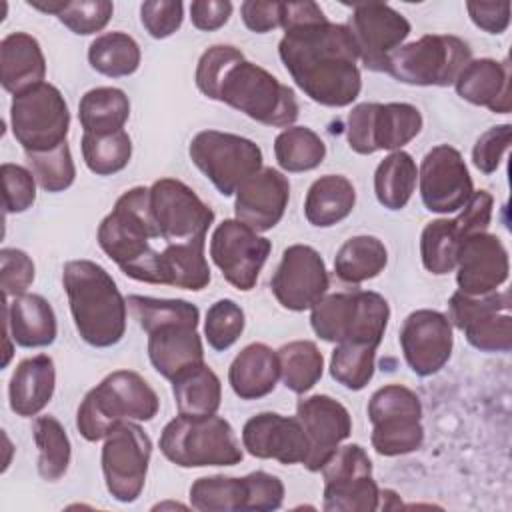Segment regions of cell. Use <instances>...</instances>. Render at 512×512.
Segmentation results:
<instances>
[{
    "mask_svg": "<svg viewBox=\"0 0 512 512\" xmlns=\"http://www.w3.org/2000/svg\"><path fill=\"white\" fill-rule=\"evenodd\" d=\"M278 56L294 84L316 104L350 106L362 90L358 48L346 24L326 14L284 28Z\"/></svg>",
    "mask_w": 512,
    "mask_h": 512,
    "instance_id": "1",
    "label": "cell"
},
{
    "mask_svg": "<svg viewBox=\"0 0 512 512\" xmlns=\"http://www.w3.org/2000/svg\"><path fill=\"white\" fill-rule=\"evenodd\" d=\"M194 80L198 90L216 102L246 114L258 124L288 128L298 120V100L266 68L244 58L232 44H214L202 52Z\"/></svg>",
    "mask_w": 512,
    "mask_h": 512,
    "instance_id": "2",
    "label": "cell"
},
{
    "mask_svg": "<svg viewBox=\"0 0 512 512\" xmlns=\"http://www.w3.org/2000/svg\"><path fill=\"white\" fill-rule=\"evenodd\" d=\"M62 286L80 338L94 348H110L126 334L128 302L106 268L94 260H68Z\"/></svg>",
    "mask_w": 512,
    "mask_h": 512,
    "instance_id": "3",
    "label": "cell"
},
{
    "mask_svg": "<svg viewBox=\"0 0 512 512\" xmlns=\"http://www.w3.org/2000/svg\"><path fill=\"white\" fill-rule=\"evenodd\" d=\"M102 252L132 280L152 284L158 250L152 240H162L150 210V188L134 186L118 196L96 232Z\"/></svg>",
    "mask_w": 512,
    "mask_h": 512,
    "instance_id": "4",
    "label": "cell"
},
{
    "mask_svg": "<svg viewBox=\"0 0 512 512\" xmlns=\"http://www.w3.org/2000/svg\"><path fill=\"white\" fill-rule=\"evenodd\" d=\"M160 410L156 390L134 370H114L86 392L76 410V428L88 442L104 440L124 420L150 422Z\"/></svg>",
    "mask_w": 512,
    "mask_h": 512,
    "instance_id": "5",
    "label": "cell"
},
{
    "mask_svg": "<svg viewBox=\"0 0 512 512\" xmlns=\"http://www.w3.org/2000/svg\"><path fill=\"white\" fill-rule=\"evenodd\" d=\"M390 320L388 300L372 290H348L324 294L310 308L314 334L332 344L362 342L380 346Z\"/></svg>",
    "mask_w": 512,
    "mask_h": 512,
    "instance_id": "6",
    "label": "cell"
},
{
    "mask_svg": "<svg viewBox=\"0 0 512 512\" xmlns=\"http://www.w3.org/2000/svg\"><path fill=\"white\" fill-rule=\"evenodd\" d=\"M158 444L164 458L180 468L234 466L244 458L232 424L218 414H178L162 428Z\"/></svg>",
    "mask_w": 512,
    "mask_h": 512,
    "instance_id": "7",
    "label": "cell"
},
{
    "mask_svg": "<svg viewBox=\"0 0 512 512\" xmlns=\"http://www.w3.org/2000/svg\"><path fill=\"white\" fill-rule=\"evenodd\" d=\"M470 60L472 50L460 36L424 34L390 56L386 74L410 86H450Z\"/></svg>",
    "mask_w": 512,
    "mask_h": 512,
    "instance_id": "8",
    "label": "cell"
},
{
    "mask_svg": "<svg viewBox=\"0 0 512 512\" xmlns=\"http://www.w3.org/2000/svg\"><path fill=\"white\" fill-rule=\"evenodd\" d=\"M372 424L370 442L380 456H404L416 452L424 442L422 402L404 384H386L368 400Z\"/></svg>",
    "mask_w": 512,
    "mask_h": 512,
    "instance_id": "9",
    "label": "cell"
},
{
    "mask_svg": "<svg viewBox=\"0 0 512 512\" xmlns=\"http://www.w3.org/2000/svg\"><path fill=\"white\" fill-rule=\"evenodd\" d=\"M10 128L26 154L48 152L66 142L70 130V110L62 92L40 82L12 98Z\"/></svg>",
    "mask_w": 512,
    "mask_h": 512,
    "instance_id": "10",
    "label": "cell"
},
{
    "mask_svg": "<svg viewBox=\"0 0 512 512\" xmlns=\"http://www.w3.org/2000/svg\"><path fill=\"white\" fill-rule=\"evenodd\" d=\"M422 114L408 102H360L346 120L348 146L362 156L402 150L422 130Z\"/></svg>",
    "mask_w": 512,
    "mask_h": 512,
    "instance_id": "11",
    "label": "cell"
},
{
    "mask_svg": "<svg viewBox=\"0 0 512 512\" xmlns=\"http://www.w3.org/2000/svg\"><path fill=\"white\" fill-rule=\"evenodd\" d=\"M192 164L214 184L222 196L262 168V150L250 138L220 130H200L188 146Z\"/></svg>",
    "mask_w": 512,
    "mask_h": 512,
    "instance_id": "12",
    "label": "cell"
},
{
    "mask_svg": "<svg viewBox=\"0 0 512 512\" xmlns=\"http://www.w3.org/2000/svg\"><path fill=\"white\" fill-rule=\"evenodd\" d=\"M152 440L136 420H124L104 438L100 462L110 496L122 504L136 502L144 490Z\"/></svg>",
    "mask_w": 512,
    "mask_h": 512,
    "instance_id": "13",
    "label": "cell"
},
{
    "mask_svg": "<svg viewBox=\"0 0 512 512\" xmlns=\"http://www.w3.org/2000/svg\"><path fill=\"white\" fill-rule=\"evenodd\" d=\"M512 298L508 290L484 296L454 292L448 300V320L452 328L464 332L468 344L480 352L512 350Z\"/></svg>",
    "mask_w": 512,
    "mask_h": 512,
    "instance_id": "14",
    "label": "cell"
},
{
    "mask_svg": "<svg viewBox=\"0 0 512 512\" xmlns=\"http://www.w3.org/2000/svg\"><path fill=\"white\" fill-rule=\"evenodd\" d=\"M326 512H374L380 488L372 476V460L360 444L340 446L320 470Z\"/></svg>",
    "mask_w": 512,
    "mask_h": 512,
    "instance_id": "15",
    "label": "cell"
},
{
    "mask_svg": "<svg viewBox=\"0 0 512 512\" xmlns=\"http://www.w3.org/2000/svg\"><path fill=\"white\" fill-rule=\"evenodd\" d=\"M272 252V242L236 218L222 220L210 238V258L224 280L240 292H250Z\"/></svg>",
    "mask_w": 512,
    "mask_h": 512,
    "instance_id": "16",
    "label": "cell"
},
{
    "mask_svg": "<svg viewBox=\"0 0 512 512\" xmlns=\"http://www.w3.org/2000/svg\"><path fill=\"white\" fill-rule=\"evenodd\" d=\"M150 210L166 244L206 238L214 224V210L176 178H160L150 186Z\"/></svg>",
    "mask_w": 512,
    "mask_h": 512,
    "instance_id": "17",
    "label": "cell"
},
{
    "mask_svg": "<svg viewBox=\"0 0 512 512\" xmlns=\"http://www.w3.org/2000/svg\"><path fill=\"white\" fill-rule=\"evenodd\" d=\"M346 26L358 48V58L370 72H386L390 56L412 30L406 16L384 2L352 4Z\"/></svg>",
    "mask_w": 512,
    "mask_h": 512,
    "instance_id": "18",
    "label": "cell"
},
{
    "mask_svg": "<svg viewBox=\"0 0 512 512\" xmlns=\"http://www.w3.org/2000/svg\"><path fill=\"white\" fill-rule=\"evenodd\" d=\"M330 288V276L320 252L308 244H292L270 278L278 304L292 312L310 310Z\"/></svg>",
    "mask_w": 512,
    "mask_h": 512,
    "instance_id": "19",
    "label": "cell"
},
{
    "mask_svg": "<svg viewBox=\"0 0 512 512\" xmlns=\"http://www.w3.org/2000/svg\"><path fill=\"white\" fill-rule=\"evenodd\" d=\"M418 188L426 210L458 212L474 194V182L460 150L450 144L430 148L418 168Z\"/></svg>",
    "mask_w": 512,
    "mask_h": 512,
    "instance_id": "20",
    "label": "cell"
},
{
    "mask_svg": "<svg viewBox=\"0 0 512 512\" xmlns=\"http://www.w3.org/2000/svg\"><path fill=\"white\" fill-rule=\"evenodd\" d=\"M398 342L408 368L426 378L448 364L454 348V328L446 314L420 308L404 318Z\"/></svg>",
    "mask_w": 512,
    "mask_h": 512,
    "instance_id": "21",
    "label": "cell"
},
{
    "mask_svg": "<svg viewBox=\"0 0 512 512\" xmlns=\"http://www.w3.org/2000/svg\"><path fill=\"white\" fill-rule=\"evenodd\" d=\"M296 418L308 440V454L302 464L310 472H320L340 444L352 434L350 412L342 402L328 394H312L298 400Z\"/></svg>",
    "mask_w": 512,
    "mask_h": 512,
    "instance_id": "22",
    "label": "cell"
},
{
    "mask_svg": "<svg viewBox=\"0 0 512 512\" xmlns=\"http://www.w3.org/2000/svg\"><path fill=\"white\" fill-rule=\"evenodd\" d=\"M508 274V250L496 234L478 232L462 240L456 260L458 292L468 296L496 292L508 280Z\"/></svg>",
    "mask_w": 512,
    "mask_h": 512,
    "instance_id": "23",
    "label": "cell"
},
{
    "mask_svg": "<svg viewBox=\"0 0 512 512\" xmlns=\"http://www.w3.org/2000/svg\"><path fill=\"white\" fill-rule=\"evenodd\" d=\"M242 448L260 460H278L284 466L302 464L308 440L300 420L278 412H260L242 426Z\"/></svg>",
    "mask_w": 512,
    "mask_h": 512,
    "instance_id": "24",
    "label": "cell"
},
{
    "mask_svg": "<svg viewBox=\"0 0 512 512\" xmlns=\"http://www.w3.org/2000/svg\"><path fill=\"white\" fill-rule=\"evenodd\" d=\"M234 196L236 220L256 232H266L282 220L288 208L290 182L280 170L262 166L238 186Z\"/></svg>",
    "mask_w": 512,
    "mask_h": 512,
    "instance_id": "25",
    "label": "cell"
},
{
    "mask_svg": "<svg viewBox=\"0 0 512 512\" xmlns=\"http://www.w3.org/2000/svg\"><path fill=\"white\" fill-rule=\"evenodd\" d=\"M198 324L196 320H172L146 332L150 364L162 378L172 380L182 370L204 362Z\"/></svg>",
    "mask_w": 512,
    "mask_h": 512,
    "instance_id": "26",
    "label": "cell"
},
{
    "mask_svg": "<svg viewBox=\"0 0 512 512\" xmlns=\"http://www.w3.org/2000/svg\"><path fill=\"white\" fill-rule=\"evenodd\" d=\"M454 88L462 100L484 106L494 114H508L512 110L508 60L472 58L460 70Z\"/></svg>",
    "mask_w": 512,
    "mask_h": 512,
    "instance_id": "27",
    "label": "cell"
},
{
    "mask_svg": "<svg viewBox=\"0 0 512 512\" xmlns=\"http://www.w3.org/2000/svg\"><path fill=\"white\" fill-rule=\"evenodd\" d=\"M4 328L14 344L22 348H44L56 340L58 322L54 308L40 294H20L12 300L4 298Z\"/></svg>",
    "mask_w": 512,
    "mask_h": 512,
    "instance_id": "28",
    "label": "cell"
},
{
    "mask_svg": "<svg viewBox=\"0 0 512 512\" xmlns=\"http://www.w3.org/2000/svg\"><path fill=\"white\" fill-rule=\"evenodd\" d=\"M56 366L48 354L24 358L14 368L8 382V402L16 416L32 418L40 414L54 396Z\"/></svg>",
    "mask_w": 512,
    "mask_h": 512,
    "instance_id": "29",
    "label": "cell"
},
{
    "mask_svg": "<svg viewBox=\"0 0 512 512\" xmlns=\"http://www.w3.org/2000/svg\"><path fill=\"white\" fill-rule=\"evenodd\" d=\"M206 238L166 244L156 254L152 284H166L200 292L210 284V266L204 254Z\"/></svg>",
    "mask_w": 512,
    "mask_h": 512,
    "instance_id": "30",
    "label": "cell"
},
{
    "mask_svg": "<svg viewBox=\"0 0 512 512\" xmlns=\"http://www.w3.org/2000/svg\"><path fill=\"white\" fill-rule=\"evenodd\" d=\"M280 380L278 352L264 342L244 346L228 368V384L240 400H258L274 392Z\"/></svg>",
    "mask_w": 512,
    "mask_h": 512,
    "instance_id": "31",
    "label": "cell"
},
{
    "mask_svg": "<svg viewBox=\"0 0 512 512\" xmlns=\"http://www.w3.org/2000/svg\"><path fill=\"white\" fill-rule=\"evenodd\" d=\"M46 76V58L34 36L10 32L0 42V82L10 94H20Z\"/></svg>",
    "mask_w": 512,
    "mask_h": 512,
    "instance_id": "32",
    "label": "cell"
},
{
    "mask_svg": "<svg viewBox=\"0 0 512 512\" xmlns=\"http://www.w3.org/2000/svg\"><path fill=\"white\" fill-rule=\"evenodd\" d=\"M354 204V184L342 174H324L306 192L304 216L316 228H330L348 218Z\"/></svg>",
    "mask_w": 512,
    "mask_h": 512,
    "instance_id": "33",
    "label": "cell"
},
{
    "mask_svg": "<svg viewBox=\"0 0 512 512\" xmlns=\"http://www.w3.org/2000/svg\"><path fill=\"white\" fill-rule=\"evenodd\" d=\"M170 382L178 414L210 416L218 412L222 404V384L206 362L182 370Z\"/></svg>",
    "mask_w": 512,
    "mask_h": 512,
    "instance_id": "34",
    "label": "cell"
},
{
    "mask_svg": "<svg viewBox=\"0 0 512 512\" xmlns=\"http://www.w3.org/2000/svg\"><path fill=\"white\" fill-rule=\"evenodd\" d=\"M130 118V100L116 86H98L88 90L78 104V120L84 134L106 136L124 130Z\"/></svg>",
    "mask_w": 512,
    "mask_h": 512,
    "instance_id": "35",
    "label": "cell"
},
{
    "mask_svg": "<svg viewBox=\"0 0 512 512\" xmlns=\"http://www.w3.org/2000/svg\"><path fill=\"white\" fill-rule=\"evenodd\" d=\"M388 264L384 242L370 234L348 238L334 256V272L346 284H362L376 278Z\"/></svg>",
    "mask_w": 512,
    "mask_h": 512,
    "instance_id": "36",
    "label": "cell"
},
{
    "mask_svg": "<svg viewBox=\"0 0 512 512\" xmlns=\"http://www.w3.org/2000/svg\"><path fill=\"white\" fill-rule=\"evenodd\" d=\"M418 182V166L412 154L404 150L390 152L374 170V194L380 206L388 210H402Z\"/></svg>",
    "mask_w": 512,
    "mask_h": 512,
    "instance_id": "37",
    "label": "cell"
},
{
    "mask_svg": "<svg viewBox=\"0 0 512 512\" xmlns=\"http://www.w3.org/2000/svg\"><path fill=\"white\" fill-rule=\"evenodd\" d=\"M142 52L138 42L120 30L96 36L88 46L90 66L108 78L132 76L140 68Z\"/></svg>",
    "mask_w": 512,
    "mask_h": 512,
    "instance_id": "38",
    "label": "cell"
},
{
    "mask_svg": "<svg viewBox=\"0 0 512 512\" xmlns=\"http://www.w3.org/2000/svg\"><path fill=\"white\" fill-rule=\"evenodd\" d=\"M280 380L294 394L312 390L324 374V356L312 340H292L278 350Z\"/></svg>",
    "mask_w": 512,
    "mask_h": 512,
    "instance_id": "39",
    "label": "cell"
},
{
    "mask_svg": "<svg viewBox=\"0 0 512 512\" xmlns=\"http://www.w3.org/2000/svg\"><path fill=\"white\" fill-rule=\"evenodd\" d=\"M32 438L38 448V474L46 482L60 480L72 460L70 438L58 418L46 414L32 424Z\"/></svg>",
    "mask_w": 512,
    "mask_h": 512,
    "instance_id": "40",
    "label": "cell"
},
{
    "mask_svg": "<svg viewBox=\"0 0 512 512\" xmlns=\"http://www.w3.org/2000/svg\"><path fill=\"white\" fill-rule=\"evenodd\" d=\"M274 156L284 172H310L324 162L326 144L308 126H288L274 138Z\"/></svg>",
    "mask_w": 512,
    "mask_h": 512,
    "instance_id": "41",
    "label": "cell"
},
{
    "mask_svg": "<svg viewBox=\"0 0 512 512\" xmlns=\"http://www.w3.org/2000/svg\"><path fill=\"white\" fill-rule=\"evenodd\" d=\"M190 506L200 512H248L246 478L202 476L190 486Z\"/></svg>",
    "mask_w": 512,
    "mask_h": 512,
    "instance_id": "42",
    "label": "cell"
},
{
    "mask_svg": "<svg viewBox=\"0 0 512 512\" xmlns=\"http://www.w3.org/2000/svg\"><path fill=\"white\" fill-rule=\"evenodd\" d=\"M462 240L464 236L454 218H436L428 222L420 234L422 266L436 276L452 272Z\"/></svg>",
    "mask_w": 512,
    "mask_h": 512,
    "instance_id": "43",
    "label": "cell"
},
{
    "mask_svg": "<svg viewBox=\"0 0 512 512\" xmlns=\"http://www.w3.org/2000/svg\"><path fill=\"white\" fill-rule=\"evenodd\" d=\"M80 148L86 168L96 176H112L124 170L132 158V140L126 130L106 136L82 134Z\"/></svg>",
    "mask_w": 512,
    "mask_h": 512,
    "instance_id": "44",
    "label": "cell"
},
{
    "mask_svg": "<svg viewBox=\"0 0 512 512\" xmlns=\"http://www.w3.org/2000/svg\"><path fill=\"white\" fill-rule=\"evenodd\" d=\"M376 346L362 342H340L330 356V376L344 388L358 392L374 376Z\"/></svg>",
    "mask_w": 512,
    "mask_h": 512,
    "instance_id": "45",
    "label": "cell"
},
{
    "mask_svg": "<svg viewBox=\"0 0 512 512\" xmlns=\"http://www.w3.org/2000/svg\"><path fill=\"white\" fill-rule=\"evenodd\" d=\"M128 308L132 316L136 318L138 326L144 332H150L152 328L172 322V320H196L200 322V310L196 304L182 300V298H152V296H140L130 294L126 298Z\"/></svg>",
    "mask_w": 512,
    "mask_h": 512,
    "instance_id": "46",
    "label": "cell"
},
{
    "mask_svg": "<svg viewBox=\"0 0 512 512\" xmlns=\"http://www.w3.org/2000/svg\"><path fill=\"white\" fill-rule=\"evenodd\" d=\"M26 160L38 186L46 192H64L76 180V164L68 142H62L48 152L26 154Z\"/></svg>",
    "mask_w": 512,
    "mask_h": 512,
    "instance_id": "47",
    "label": "cell"
},
{
    "mask_svg": "<svg viewBox=\"0 0 512 512\" xmlns=\"http://www.w3.org/2000/svg\"><path fill=\"white\" fill-rule=\"evenodd\" d=\"M246 326V316L240 304L232 298H220L206 310L204 336L210 348L224 352L242 336Z\"/></svg>",
    "mask_w": 512,
    "mask_h": 512,
    "instance_id": "48",
    "label": "cell"
},
{
    "mask_svg": "<svg viewBox=\"0 0 512 512\" xmlns=\"http://www.w3.org/2000/svg\"><path fill=\"white\" fill-rule=\"evenodd\" d=\"M114 14V4L108 0H66L56 16L70 32L90 36L106 28Z\"/></svg>",
    "mask_w": 512,
    "mask_h": 512,
    "instance_id": "49",
    "label": "cell"
},
{
    "mask_svg": "<svg viewBox=\"0 0 512 512\" xmlns=\"http://www.w3.org/2000/svg\"><path fill=\"white\" fill-rule=\"evenodd\" d=\"M2 184H4V210L6 214L26 212L36 200V178L34 174L12 162H4L0 166Z\"/></svg>",
    "mask_w": 512,
    "mask_h": 512,
    "instance_id": "50",
    "label": "cell"
},
{
    "mask_svg": "<svg viewBox=\"0 0 512 512\" xmlns=\"http://www.w3.org/2000/svg\"><path fill=\"white\" fill-rule=\"evenodd\" d=\"M34 262L20 248H2L0 250V286L4 298H14L26 294L34 282Z\"/></svg>",
    "mask_w": 512,
    "mask_h": 512,
    "instance_id": "51",
    "label": "cell"
},
{
    "mask_svg": "<svg viewBox=\"0 0 512 512\" xmlns=\"http://www.w3.org/2000/svg\"><path fill=\"white\" fill-rule=\"evenodd\" d=\"M182 20L184 4L180 0H148L140 4V22L156 40L172 36L182 26Z\"/></svg>",
    "mask_w": 512,
    "mask_h": 512,
    "instance_id": "52",
    "label": "cell"
},
{
    "mask_svg": "<svg viewBox=\"0 0 512 512\" xmlns=\"http://www.w3.org/2000/svg\"><path fill=\"white\" fill-rule=\"evenodd\" d=\"M512 126L498 124L482 132L472 148V162L482 174H494L510 148Z\"/></svg>",
    "mask_w": 512,
    "mask_h": 512,
    "instance_id": "53",
    "label": "cell"
},
{
    "mask_svg": "<svg viewBox=\"0 0 512 512\" xmlns=\"http://www.w3.org/2000/svg\"><path fill=\"white\" fill-rule=\"evenodd\" d=\"M244 478L248 486V512H268L282 506L284 484L276 474L256 470Z\"/></svg>",
    "mask_w": 512,
    "mask_h": 512,
    "instance_id": "54",
    "label": "cell"
},
{
    "mask_svg": "<svg viewBox=\"0 0 512 512\" xmlns=\"http://www.w3.org/2000/svg\"><path fill=\"white\" fill-rule=\"evenodd\" d=\"M492 208L494 198L488 190H474V194L468 198V202L458 210V216L454 218L462 236L488 232L490 220H492Z\"/></svg>",
    "mask_w": 512,
    "mask_h": 512,
    "instance_id": "55",
    "label": "cell"
},
{
    "mask_svg": "<svg viewBox=\"0 0 512 512\" xmlns=\"http://www.w3.org/2000/svg\"><path fill=\"white\" fill-rule=\"evenodd\" d=\"M466 10L474 26L488 34H502L510 26V2L468 0Z\"/></svg>",
    "mask_w": 512,
    "mask_h": 512,
    "instance_id": "56",
    "label": "cell"
},
{
    "mask_svg": "<svg viewBox=\"0 0 512 512\" xmlns=\"http://www.w3.org/2000/svg\"><path fill=\"white\" fill-rule=\"evenodd\" d=\"M240 16L248 30H252L256 34H266L280 26L282 2L246 0L240 4Z\"/></svg>",
    "mask_w": 512,
    "mask_h": 512,
    "instance_id": "57",
    "label": "cell"
},
{
    "mask_svg": "<svg viewBox=\"0 0 512 512\" xmlns=\"http://www.w3.org/2000/svg\"><path fill=\"white\" fill-rule=\"evenodd\" d=\"M232 10L234 6L228 0H194L190 4V22L196 30L212 32L230 20Z\"/></svg>",
    "mask_w": 512,
    "mask_h": 512,
    "instance_id": "58",
    "label": "cell"
},
{
    "mask_svg": "<svg viewBox=\"0 0 512 512\" xmlns=\"http://www.w3.org/2000/svg\"><path fill=\"white\" fill-rule=\"evenodd\" d=\"M64 4H66V0H28V6H32V8L40 10V12L54 14V16L60 14Z\"/></svg>",
    "mask_w": 512,
    "mask_h": 512,
    "instance_id": "59",
    "label": "cell"
}]
</instances>
